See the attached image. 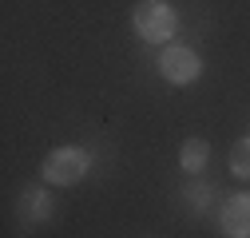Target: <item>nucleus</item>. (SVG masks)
Returning a JSON list of instances; mask_svg holds the SVG:
<instances>
[{
    "mask_svg": "<svg viewBox=\"0 0 250 238\" xmlns=\"http://www.w3.org/2000/svg\"><path fill=\"white\" fill-rule=\"evenodd\" d=\"M131 28L143 44H171V36L179 32V12L167 0H139L131 8Z\"/></svg>",
    "mask_w": 250,
    "mask_h": 238,
    "instance_id": "nucleus-1",
    "label": "nucleus"
},
{
    "mask_svg": "<svg viewBox=\"0 0 250 238\" xmlns=\"http://www.w3.org/2000/svg\"><path fill=\"white\" fill-rule=\"evenodd\" d=\"M87 171H91V151H83V147H56L40 163V175L48 187H72Z\"/></svg>",
    "mask_w": 250,
    "mask_h": 238,
    "instance_id": "nucleus-2",
    "label": "nucleus"
},
{
    "mask_svg": "<svg viewBox=\"0 0 250 238\" xmlns=\"http://www.w3.org/2000/svg\"><path fill=\"white\" fill-rule=\"evenodd\" d=\"M155 68H159V76L175 87H187V83H195L203 76V60L195 48H183V44H167L159 56H155Z\"/></svg>",
    "mask_w": 250,
    "mask_h": 238,
    "instance_id": "nucleus-3",
    "label": "nucleus"
},
{
    "mask_svg": "<svg viewBox=\"0 0 250 238\" xmlns=\"http://www.w3.org/2000/svg\"><path fill=\"white\" fill-rule=\"evenodd\" d=\"M16 215H20L24 226H40V222H48V218L56 215V198H52V191H48V187H24L20 198H16Z\"/></svg>",
    "mask_w": 250,
    "mask_h": 238,
    "instance_id": "nucleus-4",
    "label": "nucleus"
},
{
    "mask_svg": "<svg viewBox=\"0 0 250 238\" xmlns=\"http://www.w3.org/2000/svg\"><path fill=\"white\" fill-rule=\"evenodd\" d=\"M218 226H223L227 238H250V195L238 191L223 202V211H218Z\"/></svg>",
    "mask_w": 250,
    "mask_h": 238,
    "instance_id": "nucleus-5",
    "label": "nucleus"
},
{
    "mask_svg": "<svg viewBox=\"0 0 250 238\" xmlns=\"http://www.w3.org/2000/svg\"><path fill=\"white\" fill-rule=\"evenodd\" d=\"M207 163H210V143L199 139V135L183 139V147H179V167H183V175H203Z\"/></svg>",
    "mask_w": 250,
    "mask_h": 238,
    "instance_id": "nucleus-6",
    "label": "nucleus"
},
{
    "mask_svg": "<svg viewBox=\"0 0 250 238\" xmlns=\"http://www.w3.org/2000/svg\"><path fill=\"white\" fill-rule=\"evenodd\" d=\"M183 202H187V206H191V211H195V215H203V211H207V206L214 202V191H210L207 183H183Z\"/></svg>",
    "mask_w": 250,
    "mask_h": 238,
    "instance_id": "nucleus-7",
    "label": "nucleus"
},
{
    "mask_svg": "<svg viewBox=\"0 0 250 238\" xmlns=\"http://www.w3.org/2000/svg\"><path fill=\"white\" fill-rule=\"evenodd\" d=\"M230 175L234 178H250V139H234V147H230Z\"/></svg>",
    "mask_w": 250,
    "mask_h": 238,
    "instance_id": "nucleus-8",
    "label": "nucleus"
}]
</instances>
